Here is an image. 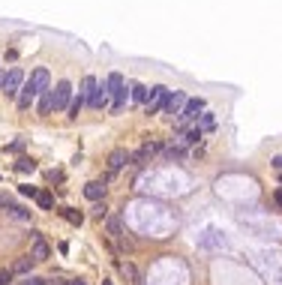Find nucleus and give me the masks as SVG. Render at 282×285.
<instances>
[{
	"instance_id": "1",
	"label": "nucleus",
	"mask_w": 282,
	"mask_h": 285,
	"mask_svg": "<svg viewBox=\"0 0 282 285\" xmlns=\"http://www.w3.org/2000/svg\"><path fill=\"white\" fill-rule=\"evenodd\" d=\"M168 96H171V90L168 87H153V90H147V114H159L162 108H165V102H168Z\"/></svg>"
},
{
	"instance_id": "2",
	"label": "nucleus",
	"mask_w": 282,
	"mask_h": 285,
	"mask_svg": "<svg viewBox=\"0 0 282 285\" xmlns=\"http://www.w3.org/2000/svg\"><path fill=\"white\" fill-rule=\"evenodd\" d=\"M21 84H24V72H21L18 66H12L9 72L3 75V81H0V87H3V93H6V96H18Z\"/></svg>"
},
{
	"instance_id": "3",
	"label": "nucleus",
	"mask_w": 282,
	"mask_h": 285,
	"mask_svg": "<svg viewBox=\"0 0 282 285\" xmlns=\"http://www.w3.org/2000/svg\"><path fill=\"white\" fill-rule=\"evenodd\" d=\"M30 258H33V261L51 258V246L45 243V237H42L39 231H30Z\"/></svg>"
},
{
	"instance_id": "4",
	"label": "nucleus",
	"mask_w": 282,
	"mask_h": 285,
	"mask_svg": "<svg viewBox=\"0 0 282 285\" xmlns=\"http://www.w3.org/2000/svg\"><path fill=\"white\" fill-rule=\"evenodd\" d=\"M51 99H54V108H57V111H66L69 102H72V84H69V81H60V84L51 90Z\"/></svg>"
},
{
	"instance_id": "5",
	"label": "nucleus",
	"mask_w": 282,
	"mask_h": 285,
	"mask_svg": "<svg viewBox=\"0 0 282 285\" xmlns=\"http://www.w3.org/2000/svg\"><path fill=\"white\" fill-rule=\"evenodd\" d=\"M159 150H165V147L159 144V141H144V144H141V147H138L129 159H132L135 165H147V162H150V156H153V153H159Z\"/></svg>"
},
{
	"instance_id": "6",
	"label": "nucleus",
	"mask_w": 282,
	"mask_h": 285,
	"mask_svg": "<svg viewBox=\"0 0 282 285\" xmlns=\"http://www.w3.org/2000/svg\"><path fill=\"white\" fill-rule=\"evenodd\" d=\"M48 78H51V75H48V69H45V66H36V69H33V75H30V81H27V84H30V87H33L36 93H42L45 87H48Z\"/></svg>"
},
{
	"instance_id": "7",
	"label": "nucleus",
	"mask_w": 282,
	"mask_h": 285,
	"mask_svg": "<svg viewBox=\"0 0 282 285\" xmlns=\"http://www.w3.org/2000/svg\"><path fill=\"white\" fill-rule=\"evenodd\" d=\"M201 111H204V99H186V105L180 111V120H195Z\"/></svg>"
},
{
	"instance_id": "8",
	"label": "nucleus",
	"mask_w": 282,
	"mask_h": 285,
	"mask_svg": "<svg viewBox=\"0 0 282 285\" xmlns=\"http://www.w3.org/2000/svg\"><path fill=\"white\" fill-rule=\"evenodd\" d=\"M126 162H129V153H126V150H111V156H108V174L114 177Z\"/></svg>"
},
{
	"instance_id": "9",
	"label": "nucleus",
	"mask_w": 282,
	"mask_h": 285,
	"mask_svg": "<svg viewBox=\"0 0 282 285\" xmlns=\"http://www.w3.org/2000/svg\"><path fill=\"white\" fill-rule=\"evenodd\" d=\"M183 105H186V96H183L180 90H174L171 96H168V102H165V111H168V117H180Z\"/></svg>"
},
{
	"instance_id": "10",
	"label": "nucleus",
	"mask_w": 282,
	"mask_h": 285,
	"mask_svg": "<svg viewBox=\"0 0 282 285\" xmlns=\"http://www.w3.org/2000/svg\"><path fill=\"white\" fill-rule=\"evenodd\" d=\"M84 195H87L90 201H99V198L105 195V180H90V183L84 186Z\"/></svg>"
},
{
	"instance_id": "11",
	"label": "nucleus",
	"mask_w": 282,
	"mask_h": 285,
	"mask_svg": "<svg viewBox=\"0 0 282 285\" xmlns=\"http://www.w3.org/2000/svg\"><path fill=\"white\" fill-rule=\"evenodd\" d=\"M39 96V93L30 87V84H21V90H18V108H30V102Z\"/></svg>"
},
{
	"instance_id": "12",
	"label": "nucleus",
	"mask_w": 282,
	"mask_h": 285,
	"mask_svg": "<svg viewBox=\"0 0 282 285\" xmlns=\"http://www.w3.org/2000/svg\"><path fill=\"white\" fill-rule=\"evenodd\" d=\"M87 102H90L93 108H102V105L108 102V90L96 84V87H93V93H90V99H87Z\"/></svg>"
},
{
	"instance_id": "13",
	"label": "nucleus",
	"mask_w": 282,
	"mask_h": 285,
	"mask_svg": "<svg viewBox=\"0 0 282 285\" xmlns=\"http://www.w3.org/2000/svg\"><path fill=\"white\" fill-rule=\"evenodd\" d=\"M60 216H63L69 225H81V222H84V213L75 210V207H63V210H60Z\"/></svg>"
},
{
	"instance_id": "14",
	"label": "nucleus",
	"mask_w": 282,
	"mask_h": 285,
	"mask_svg": "<svg viewBox=\"0 0 282 285\" xmlns=\"http://www.w3.org/2000/svg\"><path fill=\"white\" fill-rule=\"evenodd\" d=\"M93 87H96V78H93V75H87L84 81H81V90H78V102H87L90 99V93H93Z\"/></svg>"
},
{
	"instance_id": "15",
	"label": "nucleus",
	"mask_w": 282,
	"mask_h": 285,
	"mask_svg": "<svg viewBox=\"0 0 282 285\" xmlns=\"http://www.w3.org/2000/svg\"><path fill=\"white\" fill-rule=\"evenodd\" d=\"M0 204H3V207H6V210L12 213V216H15V219H30V213H27L24 207H18V204H12L9 198H0Z\"/></svg>"
},
{
	"instance_id": "16",
	"label": "nucleus",
	"mask_w": 282,
	"mask_h": 285,
	"mask_svg": "<svg viewBox=\"0 0 282 285\" xmlns=\"http://www.w3.org/2000/svg\"><path fill=\"white\" fill-rule=\"evenodd\" d=\"M105 90H108V96H114L117 90H123V75H120V72H111V75H108V84H105Z\"/></svg>"
},
{
	"instance_id": "17",
	"label": "nucleus",
	"mask_w": 282,
	"mask_h": 285,
	"mask_svg": "<svg viewBox=\"0 0 282 285\" xmlns=\"http://www.w3.org/2000/svg\"><path fill=\"white\" fill-rule=\"evenodd\" d=\"M51 108H54L51 90H42V93H39V114H51Z\"/></svg>"
},
{
	"instance_id": "18",
	"label": "nucleus",
	"mask_w": 282,
	"mask_h": 285,
	"mask_svg": "<svg viewBox=\"0 0 282 285\" xmlns=\"http://www.w3.org/2000/svg\"><path fill=\"white\" fill-rule=\"evenodd\" d=\"M30 267H33V258L30 255H21V258H15L12 273H30Z\"/></svg>"
},
{
	"instance_id": "19",
	"label": "nucleus",
	"mask_w": 282,
	"mask_h": 285,
	"mask_svg": "<svg viewBox=\"0 0 282 285\" xmlns=\"http://www.w3.org/2000/svg\"><path fill=\"white\" fill-rule=\"evenodd\" d=\"M15 171H21V174H27V171H36V162L24 156V159H18V162H15Z\"/></svg>"
},
{
	"instance_id": "20",
	"label": "nucleus",
	"mask_w": 282,
	"mask_h": 285,
	"mask_svg": "<svg viewBox=\"0 0 282 285\" xmlns=\"http://www.w3.org/2000/svg\"><path fill=\"white\" fill-rule=\"evenodd\" d=\"M36 204H39L42 210H51V207H54V195H51V192H39V195H36Z\"/></svg>"
},
{
	"instance_id": "21",
	"label": "nucleus",
	"mask_w": 282,
	"mask_h": 285,
	"mask_svg": "<svg viewBox=\"0 0 282 285\" xmlns=\"http://www.w3.org/2000/svg\"><path fill=\"white\" fill-rule=\"evenodd\" d=\"M105 225H108V234H111V237H120V234H123L120 219H117V216H108V219H105Z\"/></svg>"
},
{
	"instance_id": "22",
	"label": "nucleus",
	"mask_w": 282,
	"mask_h": 285,
	"mask_svg": "<svg viewBox=\"0 0 282 285\" xmlns=\"http://www.w3.org/2000/svg\"><path fill=\"white\" fill-rule=\"evenodd\" d=\"M123 102H126V84H123V90H117V93H114V102H111V111L117 114V111L123 108Z\"/></svg>"
},
{
	"instance_id": "23",
	"label": "nucleus",
	"mask_w": 282,
	"mask_h": 285,
	"mask_svg": "<svg viewBox=\"0 0 282 285\" xmlns=\"http://www.w3.org/2000/svg\"><path fill=\"white\" fill-rule=\"evenodd\" d=\"M162 153H165V159H171V162H180V159L186 156V150H183V147H165Z\"/></svg>"
},
{
	"instance_id": "24",
	"label": "nucleus",
	"mask_w": 282,
	"mask_h": 285,
	"mask_svg": "<svg viewBox=\"0 0 282 285\" xmlns=\"http://www.w3.org/2000/svg\"><path fill=\"white\" fill-rule=\"evenodd\" d=\"M132 99H135V102H144V99H147V87L135 81V84H132Z\"/></svg>"
},
{
	"instance_id": "25",
	"label": "nucleus",
	"mask_w": 282,
	"mask_h": 285,
	"mask_svg": "<svg viewBox=\"0 0 282 285\" xmlns=\"http://www.w3.org/2000/svg\"><path fill=\"white\" fill-rule=\"evenodd\" d=\"M213 123H216V120H213V114H210V111H201V126H198V129L207 132V129H213Z\"/></svg>"
},
{
	"instance_id": "26",
	"label": "nucleus",
	"mask_w": 282,
	"mask_h": 285,
	"mask_svg": "<svg viewBox=\"0 0 282 285\" xmlns=\"http://www.w3.org/2000/svg\"><path fill=\"white\" fill-rule=\"evenodd\" d=\"M120 270H123V276H126L129 282L138 279V270H135V264H129V261H126V264H120Z\"/></svg>"
},
{
	"instance_id": "27",
	"label": "nucleus",
	"mask_w": 282,
	"mask_h": 285,
	"mask_svg": "<svg viewBox=\"0 0 282 285\" xmlns=\"http://www.w3.org/2000/svg\"><path fill=\"white\" fill-rule=\"evenodd\" d=\"M198 138H201V129H192V132H186V135H183V141H186V144H195Z\"/></svg>"
},
{
	"instance_id": "28",
	"label": "nucleus",
	"mask_w": 282,
	"mask_h": 285,
	"mask_svg": "<svg viewBox=\"0 0 282 285\" xmlns=\"http://www.w3.org/2000/svg\"><path fill=\"white\" fill-rule=\"evenodd\" d=\"M93 216H96V219H105V216H108V207H105V204H96V207H93Z\"/></svg>"
},
{
	"instance_id": "29",
	"label": "nucleus",
	"mask_w": 282,
	"mask_h": 285,
	"mask_svg": "<svg viewBox=\"0 0 282 285\" xmlns=\"http://www.w3.org/2000/svg\"><path fill=\"white\" fill-rule=\"evenodd\" d=\"M12 276H15V273L3 267V270H0V285H9V282H12Z\"/></svg>"
},
{
	"instance_id": "30",
	"label": "nucleus",
	"mask_w": 282,
	"mask_h": 285,
	"mask_svg": "<svg viewBox=\"0 0 282 285\" xmlns=\"http://www.w3.org/2000/svg\"><path fill=\"white\" fill-rule=\"evenodd\" d=\"M21 195H27V198H36V195H39V189H36V186H21Z\"/></svg>"
},
{
	"instance_id": "31",
	"label": "nucleus",
	"mask_w": 282,
	"mask_h": 285,
	"mask_svg": "<svg viewBox=\"0 0 282 285\" xmlns=\"http://www.w3.org/2000/svg\"><path fill=\"white\" fill-rule=\"evenodd\" d=\"M270 165H273V171H282V156H273Z\"/></svg>"
},
{
	"instance_id": "32",
	"label": "nucleus",
	"mask_w": 282,
	"mask_h": 285,
	"mask_svg": "<svg viewBox=\"0 0 282 285\" xmlns=\"http://www.w3.org/2000/svg\"><path fill=\"white\" fill-rule=\"evenodd\" d=\"M21 285H45L42 279H36V276H27V282H21Z\"/></svg>"
},
{
	"instance_id": "33",
	"label": "nucleus",
	"mask_w": 282,
	"mask_h": 285,
	"mask_svg": "<svg viewBox=\"0 0 282 285\" xmlns=\"http://www.w3.org/2000/svg\"><path fill=\"white\" fill-rule=\"evenodd\" d=\"M273 201H276V204L282 207V189H276V192H273Z\"/></svg>"
},
{
	"instance_id": "34",
	"label": "nucleus",
	"mask_w": 282,
	"mask_h": 285,
	"mask_svg": "<svg viewBox=\"0 0 282 285\" xmlns=\"http://www.w3.org/2000/svg\"><path fill=\"white\" fill-rule=\"evenodd\" d=\"M48 285H69V282H63V279H51Z\"/></svg>"
},
{
	"instance_id": "35",
	"label": "nucleus",
	"mask_w": 282,
	"mask_h": 285,
	"mask_svg": "<svg viewBox=\"0 0 282 285\" xmlns=\"http://www.w3.org/2000/svg\"><path fill=\"white\" fill-rule=\"evenodd\" d=\"M69 285H87V282H81V279H72V282H69Z\"/></svg>"
}]
</instances>
